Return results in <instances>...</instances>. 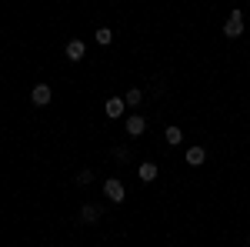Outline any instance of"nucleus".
Returning a JSON list of instances; mask_svg holds the SVG:
<instances>
[{
	"instance_id": "423d86ee",
	"label": "nucleus",
	"mask_w": 250,
	"mask_h": 247,
	"mask_svg": "<svg viewBox=\"0 0 250 247\" xmlns=\"http://www.w3.org/2000/svg\"><path fill=\"white\" fill-rule=\"evenodd\" d=\"M124 107H127V104H124V100H120V97H110V100H107V117H120L124 114Z\"/></svg>"
},
{
	"instance_id": "7ed1b4c3",
	"label": "nucleus",
	"mask_w": 250,
	"mask_h": 247,
	"mask_svg": "<svg viewBox=\"0 0 250 247\" xmlns=\"http://www.w3.org/2000/svg\"><path fill=\"white\" fill-rule=\"evenodd\" d=\"M30 100H34L37 107L50 104V87H47V84H37V87H34V94H30Z\"/></svg>"
},
{
	"instance_id": "1a4fd4ad",
	"label": "nucleus",
	"mask_w": 250,
	"mask_h": 247,
	"mask_svg": "<svg viewBox=\"0 0 250 247\" xmlns=\"http://www.w3.org/2000/svg\"><path fill=\"white\" fill-rule=\"evenodd\" d=\"M204 160H207V151H204V147H190V151H187V164L197 167V164H204Z\"/></svg>"
},
{
	"instance_id": "f03ea898",
	"label": "nucleus",
	"mask_w": 250,
	"mask_h": 247,
	"mask_svg": "<svg viewBox=\"0 0 250 247\" xmlns=\"http://www.w3.org/2000/svg\"><path fill=\"white\" fill-rule=\"evenodd\" d=\"M104 194H107L114 204H120V201H124V184H120L117 177H107V180H104Z\"/></svg>"
},
{
	"instance_id": "39448f33",
	"label": "nucleus",
	"mask_w": 250,
	"mask_h": 247,
	"mask_svg": "<svg viewBox=\"0 0 250 247\" xmlns=\"http://www.w3.org/2000/svg\"><path fill=\"white\" fill-rule=\"evenodd\" d=\"M137 174H140V180H144V184H150V180L157 177V164L147 160V164H140V167H137Z\"/></svg>"
},
{
	"instance_id": "9b49d317",
	"label": "nucleus",
	"mask_w": 250,
	"mask_h": 247,
	"mask_svg": "<svg viewBox=\"0 0 250 247\" xmlns=\"http://www.w3.org/2000/svg\"><path fill=\"white\" fill-rule=\"evenodd\" d=\"M164 137H167V144H180V137H184V134H180V127H167V131H164Z\"/></svg>"
},
{
	"instance_id": "9d476101",
	"label": "nucleus",
	"mask_w": 250,
	"mask_h": 247,
	"mask_svg": "<svg viewBox=\"0 0 250 247\" xmlns=\"http://www.w3.org/2000/svg\"><path fill=\"white\" fill-rule=\"evenodd\" d=\"M100 217V207H94V204H83L80 207V221H97Z\"/></svg>"
},
{
	"instance_id": "4468645a",
	"label": "nucleus",
	"mask_w": 250,
	"mask_h": 247,
	"mask_svg": "<svg viewBox=\"0 0 250 247\" xmlns=\"http://www.w3.org/2000/svg\"><path fill=\"white\" fill-rule=\"evenodd\" d=\"M114 157H117V160H127V157H130V151H127V147H117Z\"/></svg>"
},
{
	"instance_id": "20e7f679",
	"label": "nucleus",
	"mask_w": 250,
	"mask_h": 247,
	"mask_svg": "<svg viewBox=\"0 0 250 247\" xmlns=\"http://www.w3.org/2000/svg\"><path fill=\"white\" fill-rule=\"evenodd\" d=\"M147 131V120H144V117L137 114V117H130V120H127V134H134V137H140V134Z\"/></svg>"
},
{
	"instance_id": "f8f14e48",
	"label": "nucleus",
	"mask_w": 250,
	"mask_h": 247,
	"mask_svg": "<svg viewBox=\"0 0 250 247\" xmlns=\"http://www.w3.org/2000/svg\"><path fill=\"white\" fill-rule=\"evenodd\" d=\"M110 40H114V34H110L107 27H100V30H97V44H110Z\"/></svg>"
},
{
	"instance_id": "ddd939ff",
	"label": "nucleus",
	"mask_w": 250,
	"mask_h": 247,
	"mask_svg": "<svg viewBox=\"0 0 250 247\" xmlns=\"http://www.w3.org/2000/svg\"><path fill=\"white\" fill-rule=\"evenodd\" d=\"M90 180H94V174H90V171H80L77 174V184H80V187H87Z\"/></svg>"
},
{
	"instance_id": "f257e3e1",
	"label": "nucleus",
	"mask_w": 250,
	"mask_h": 247,
	"mask_svg": "<svg viewBox=\"0 0 250 247\" xmlns=\"http://www.w3.org/2000/svg\"><path fill=\"white\" fill-rule=\"evenodd\" d=\"M224 34H227V37H240V34H244V14H240V10H233L230 17H227Z\"/></svg>"
},
{
	"instance_id": "6e6552de",
	"label": "nucleus",
	"mask_w": 250,
	"mask_h": 247,
	"mask_svg": "<svg viewBox=\"0 0 250 247\" xmlns=\"http://www.w3.org/2000/svg\"><path fill=\"white\" fill-rule=\"evenodd\" d=\"M124 104H127V107H140V104H144V90L130 87V90H127V97H124Z\"/></svg>"
},
{
	"instance_id": "0eeeda50",
	"label": "nucleus",
	"mask_w": 250,
	"mask_h": 247,
	"mask_svg": "<svg viewBox=\"0 0 250 247\" xmlns=\"http://www.w3.org/2000/svg\"><path fill=\"white\" fill-rule=\"evenodd\" d=\"M83 50H87L83 40H70V44H67V57H70V60H80V57H83Z\"/></svg>"
}]
</instances>
